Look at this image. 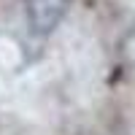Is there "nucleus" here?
Here are the masks:
<instances>
[{
    "label": "nucleus",
    "mask_w": 135,
    "mask_h": 135,
    "mask_svg": "<svg viewBox=\"0 0 135 135\" xmlns=\"http://www.w3.org/2000/svg\"><path fill=\"white\" fill-rule=\"evenodd\" d=\"M68 0H27V19L35 32H51L62 22Z\"/></svg>",
    "instance_id": "obj_1"
}]
</instances>
